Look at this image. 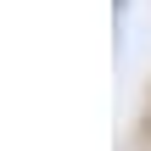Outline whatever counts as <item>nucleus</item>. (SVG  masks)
<instances>
[]
</instances>
